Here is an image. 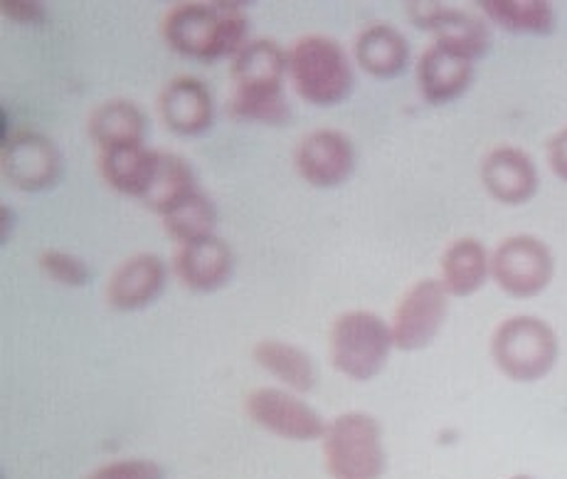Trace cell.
<instances>
[{"label":"cell","instance_id":"obj_1","mask_svg":"<svg viewBox=\"0 0 567 479\" xmlns=\"http://www.w3.org/2000/svg\"><path fill=\"white\" fill-rule=\"evenodd\" d=\"M161 32L173 52L213 64L247 45L249 18L239 3H178L163 18Z\"/></svg>","mask_w":567,"mask_h":479},{"label":"cell","instance_id":"obj_2","mask_svg":"<svg viewBox=\"0 0 567 479\" xmlns=\"http://www.w3.org/2000/svg\"><path fill=\"white\" fill-rule=\"evenodd\" d=\"M230 74L235 82L230 114L239 122L275 124L289 109L284 96L289 52H284L275 40H249L233 58Z\"/></svg>","mask_w":567,"mask_h":479},{"label":"cell","instance_id":"obj_3","mask_svg":"<svg viewBox=\"0 0 567 479\" xmlns=\"http://www.w3.org/2000/svg\"><path fill=\"white\" fill-rule=\"evenodd\" d=\"M293 90L311 106H338L351 96L355 74L351 58L329 35H307L289 50Z\"/></svg>","mask_w":567,"mask_h":479},{"label":"cell","instance_id":"obj_4","mask_svg":"<svg viewBox=\"0 0 567 479\" xmlns=\"http://www.w3.org/2000/svg\"><path fill=\"white\" fill-rule=\"evenodd\" d=\"M558 356L560 344L553 326L528 314L501 322L491 336V358L498 371L516 384H536L545 378Z\"/></svg>","mask_w":567,"mask_h":479},{"label":"cell","instance_id":"obj_5","mask_svg":"<svg viewBox=\"0 0 567 479\" xmlns=\"http://www.w3.org/2000/svg\"><path fill=\"white\" fill-rule=\"evenodd\" d=\"M323 457L333 479H380L388 455L380 422L361 410L333 418L323 432Z\"/></svg>","mask_w":567,"mask_h":479},{"label":"cell","instance_id":"obj_6","mask_svg":"<svg viewBox=\"0 0 567 479\" xmlns=\"http://www.w3.org/2000/svg\"><path fill=\"white\" fill-rule=\"evenodd\" d=\"M392 348L395 342L390 324L373 312H346L331 326V364L338 374L358 384H365L383 371Z\"/></svg>","mask_w":567,"mask_h":479},{"label":"cell","instance_id":"obj_7","mask_svg":"<svg viewBox=\"0 0 567 479\" xmlns=\"http://www.w3.org/2000/svg\"><path fill=\"white\" fill-rule=\"evenodd\" d=\"M491 277L514 299H533L550 287L555 257L540 237L511 235L491 255Z\"/></svg>","mask_w":567,"mask_h":479},{"label":"cell","instance_id":"obj_8","mask_svg":"<svg viewBox=\"0 0 567 479\" xmlns=\"http://www.w3.org/2000/svg\"><path fill=\"white\" fill-rule=\"evenodd\" d=\"M446 312H450V292L440 279H420L402 294L390 332L400 351H422L442 332Z\"/></svg>","mask_w":567,"mask_h":479},{"label":"cell","instance_id":"obj_9","mask_svg":"<svg viewBox=\"0 0 567 479\" xmlns=\"http://www.w3.org/2000/svg\"><path fill=\"white\" fill-rule=\"evenodd\" d=\"M0 169L18 191L42 193L60 183L64 159L52 139L38 132H16L3 141Z\"/></svg>","mask_w":567,"mask_h":479},{"label":"cell","instance_id":"obj_10","mask_svg":"<svg viewBox=\"0 0 567 479\" xmlns=\"http://www.w3.org/2000/svg\"><path fill=\"white\" fill-rule=\"evenodd\" d=\"M247 416L259 428L291 442L321 440L326 432L323 418L309 402H303L289 388H257L247 396Z\"/></svg>","mask_w":567,"mask_h":479},{"label":"cell","instance_id":"obj_11","mask_svg":"<svg viewBox=\"0 0 567 479\" xmlns=\"http://www.w3.org/2000/svg\"><path fill=\"white\" fill-rule=\"evenodd\" d=\"M293 166L311 188H338L353 176L355 146L343 132L316 129L299 141L293 151Z\"/></svg>","mask_w":567,"mask_h":479},{"label":"cell","instance_id":"obj_12","mask_svg":"<svg viewBox=\"0 0 567 479\" xmlns=\"http://www.w3.org/2000/svg\"><path fill=\"white\" fill-rule=\"evenodd\" d=\"M408 10L414 26L430 30L437 45L464 54L468 60L476 62L491 45L488 28L464 10L446 8L442 3H410Z\"/></svg>","mask_w":567,"mask_h":479},{"label":"cell","instance_id":"obj_13","mask_svg":"<svg viewBox=\"0 0 567 479\" xmlns=\"http://www.w3.org/2000/svg\"><path fill=\"white\" fill-rule=\"evenodd\" d=\"M482 183L494 201L523 205L536 198L540 176L526 151L516 146H496L482 161Z\"/></svg>","mask_w":567,"mask_h":479},{"label":"cell","instance_id":"obj_14","mask_svg":"<svg viewBox=\"0 0 567 479\" xmlns=\"http://www.w3.org/2000/svg\"><path fill=\"white\" fill-rule=\"evenodd\" d=\"M168 282L166 263L154 253L124 259L106 285V302L116 312H141L154 304Z\"/></svg>","mask_w":567,"mask_h":479},{"label":"cell","instance_id":"obj_15","mask_svg":"<svg viewBox=\"0 0 567 479\" xmlns=\"http://www.w3.org/2000/svg\"><path fill=\"white\" fill-rule=\"evenodd\" d=\"M173 269H176V277L183 282V287H188L190 292H217L233 279V247L217 235L198 240V243L181 245L176 259H173Z\"/></svg>","mask_w":567,"mask_h":479},{"label":"cell","instance_id":"obj_16","mask_svg":"<svg viewBox=\"0 0 567 479\" xmlns=\"http://www.w3.org/2000/svg\"><path fill=\"white\" fill-rule=\"evenodd\" d=\"M158 112L176 136H200L213 126L215 104L205 82L195 78L171 80L158 96Z\"/></svg>","mask_w":567,"mask_h":479},{"label":"cell","instance_id":"obj_17","mask_svg":"<svg viewBox=\"0 0 567 479\" xmlns=\"http://www.w3.org/2000/svg\"><path fill=\"white\" fill-rule=\"evenodd\" d=\"M474 82V60L446 50L437 42L422 52L417 62L420 94L432 106H444L460 100Z\"/></svg>","mask_w":567,"mask_h":479},{"label":"cell","instance_id":"obj_18","mask_svg":"<svg viewBox=\"0 0 567 479\" xmlns=\"http://www.w3.org/2000/svg\"><path fill=\"white\" fill-rule=\"evenodd\" d=\"M161 151L146 144H128L104 149L100 156V173L112 191L141 201L146 195L158 166Z\"/></svg>","mask_w":567,"mask_h":479},{"label":"cell","instance_id":"obj_19","mask_svg":"<svg viewBox=\"0 0 567 479\" xmlns=\"http://www.w3.org/2000/svg\"><path fill=\"white\" fill-rule=\"evenodd\" d=\"M353 58L358 68L375 80H392L408 70L410 42L398 28L375 23L361 30L355 38Z\"/></svg>","mask_w":567,"mask_h":479},{"label":"cell","instance_id":"obj_20","mask_svg":"<svg viewBox=\"0 0 567 479\" xmlns=\"http://www.w3.org/2000/svg\"><path fill=\"white\" fill-rule=\"evenodd\" d=\"M440 269L450 297H472L491 277V255L476 237H460L444 249Z\"/></svg>","mask_w":567,"mask_h":479},{"label":"cell","instance_id":"obj_21","mask_svg":"<svg viewBox=\"0 0 567 479\" xmlns=\"http://www.w3.org/2000/svg\"><path fill=\"white\" fill-rule=\"evenodd\" d=\"M146 129L148 122L144 109L131 100L102 102L90 116V136L102 151L114 146L144 144Z\"/></svg>","mask_w":567,"mask_h":479},{"label":"cell","instance_id":"obj_22","mask_svg":"<svg viewBox=\"0 0 567 479\" xmlns=\"http://www.w3.org/2000/svg\"><path fill=\"white\" fill-rule=\"evenodd\" d=\"M255 361L259 368H265L271 378H277L281 386L293 390V394H309V390L316 388V380H319L313 358L303 351V348L289 342H259L255 346Z\"/></svg>","mask_w":567,"mask_h":479},{"label":"cell","instance_id":"obj_23","mask_svg":"<svg viewBox=\"0 0 567 479\" xmlns=\"http://www.w3.org/2000/svg\"><path fill=\"white\" fill-rule=\"evenodd\" d=\"M195 191L200 188L198 181H195L190 163L176 154H163L161 151L154 181H151V186L144 198H141V203H144L148 211H154L163 217L173 208H178L183 201H188Z\"/></svg>","mask_w":567,"mask_h":479},{"label":"cell","instance_id":"obj_24","mask_svg":"<svg viewBox=\"0 0 567 479\" xmlns=\"http://www.w3.org/2000/svg\"><path fill=\"white\" fill-rule=\"evenodd\" d=\"M482 13L514 35H550L555 8L548 0H482Z\"/></svg>","mask_w":567,"mask_h":479},{"label":"cell","instance_id":"obj_25","mask_svg":"<svg viewBox=\"0 0 567 479\" xmlns=\"http://www.w3.org/2000/svg\"><path fill=\"white\" fill-rule=\"evenodd\" d=\"M166 233L176 240L178 245L198 243V240L213 237L220 213H217L213 198L203 191H195L188 201H183L178 208L161 217Z\"/></svg>","mask_w":567,"mask_h":479},{"label":"cell","instance_id":"obj_26","mask_svg":"<svg viewBox=\"0 0 567 479\" xmlns=\"http://www.w3.org/2000/svg\"><path fill=\"white\" fill-rule=\"evenodd\" d=\"M40 267L50 279L64 287H86L92 279L90 265L82 257L72 253H62V249H45L40 255Z\"/></svg>","mask_w":567,"mask_h":479},{"label":"cell","instance_id":"obj_27","mask_svg":"<svg viewBox=\"0 0 567 479\" xmlns=\"http://www.w3.org/2000/svg\"><path fill=\"white\" fill-rule=\"evenodd\" d=\"M84 479H166L163 467L154 460H138V457H128V460H116L96 467L94 472Z\"/></svg>","mask_w":567,"mask_h":479},{"label":"cell","instance_id":"obj_28","mask_svg":"<svg viewBox=\"0 0 567 479\" xmlns=\"http://www.w3.org/2000/svg\"><path fill=\"white\" fill-rule=\"evenodd\" d=\"M0 10H3L6 18L20 26L45 23V8H42V3H35V0H3Z\"/></svg>","mask_w":567,"mask_h":479},{"label":"cell","instance_id":"obj_29","mask_svg":"<svg viewBox=\"0 0 567 479\" xmlns=\"http://www.w3.org/2000/svg\"><path fill=\"white\" fill-rule=\"evenodd\" d=\"M548 163L555 176L567 183V126L548 141Z\"/></svg>","mask_w":567,"mask_h":479},{"label":"cell","instance_id":"obj_30","mask_svg":"<svg viewBox=\"0 0 567 479\" xmlns=\"http://www.w3.org/2000/svg\"><path fill=\"white\" fill-rule=\"evenodd\" d=\"M0 223H3V227H0V243H8V237H10V231H13V225H16V213L8 208L0 211Z\"/></svg>","mask_w":567,"mask_h":479},{"label":"cell","instance_id":"obj_31","mask_svg":"<svg viewBox=\"0 0 567 479\" xmlns=\"http://www.w3.org/2000/svg\"><path fill=\"white\" fill-rule=\"evenodd\" d=\"M511 479H533V477H528V475H516V477H511Z\"/></svg>","mask_w":567,"mask_h":479}]
</instances>
